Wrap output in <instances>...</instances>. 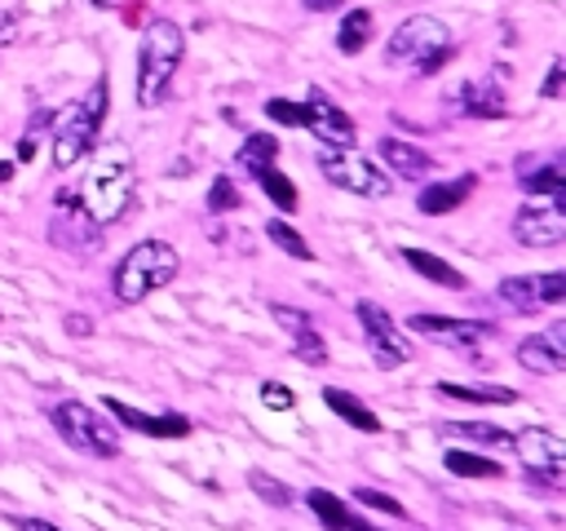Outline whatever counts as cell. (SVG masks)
I'll list each match as a JSON object with an SVG mask.
<instances>
[{
  "label": "cell",
  "instance_id": "7a4b0ae2",
  "mask_svg": "<svg viewBox=\"0 0 566 531\" xmlns=\"http://www.w3.org/2000/svg\"><path fill=\"white\" fill-rule=\"evenodd\" d=\"M181 58H186V31L172 18H150L137 44V88H133L142 111H155L168 97Z\"/></svg>",
  "mask_w": 566,
  "mask_h": 531
},
{
  "label": "cell",
  "instance_id": "44dd1931",
  "mask_svg": "<svg viewBox=\"0 0 566 531\" xmlns=\"http://www.w3.org/2000/svg\"><path fill=\"white\" fill-rule=\"evenodd\" d=\"M376 150H380V159L389 164V173H394V177H424V173H429V164H433L420 146L402 142V137H380V142H376Z\"/></svg>",
  "mask_w": 566,
  "mask_h": 531
},
{
  "label": "cell",
  "instance_id": "3957f363",
  "mask_svg": "<svg viewBox=\"0 0 566 531\" xmlns=\"http://www.w3.org/2000/svg\"><path fill=\"white\" fill-rule=\"evenodd\" d=\"M181 261H177V248L168 239H142L133 243L119 261H115V274H111V292L119 305H137L146 301L150 292L168 288L177 279Z\"/></svg>",
  "mask_w": 566,
  "mask_h": 531
},
{
  "label": "cell",
  "instance_id": "836d02e7",
  "mask_svg": "<svg viewBox=\"0 0 566 531\" xmlns=\"http://www.w3.org/2000/svg\"><path fill=\"white\" fill-rule=\"evenodd\" d=\"M265 115L283 128H301V102H287V97H270L265 102Z\"/></svg>",
  "mask_w": 566,
  "mask_h": 531
},
{
  "label": "cell",
  "instance_id": "b9f144b4",
  "mask_svg": "<svg viewBox=\"0 0 566 531\" xmlns=\"http://www.w3.org/2000/svg\"><path fill=\"white\" fill-rule=\"evenodd\" d=\"M9 177H13V164H9V159H0V186H4Z\"/></svg>",
  "mask_w": 566,
  "mask_h": 531
},
{
  "label": "cell",
  "instance_id": "30bf717a",
  "mask_svg": "<svg viewBox=\"0 0 566 531\" xmlns=\"http://www.w3.org/2000/svg\"><path fill=\"white\" fill-rule=\"evenodd\" d=\"M354 314H358V323H363V336H367V350H371L376 367L394 372V367H407V363H411V341L398 332V323H394L376 301H358Z\"/></svg>",
  "mask_w": 566,
  "mask_h": 531
},
{
  "label": "cell",
  "instance_id": "ffe728a7",
  "mask_svg": "<svg viewBox=\"0 0 566 531\" xmlns=\"http://www.w3.org/2000/svg\"><path fill=\"white\" fill-rule=\"evenodd\" d=\"M305 504H310V513H314V518H318L327 531H376L371 522L354 518V509H349L340 496H332V491H323V487L305 491Z\"/></svg>",
  "mask_w": 566,
  "mask_h": 531
},
{
  "label": "cell",
  "instance_id": "e575fe53",
  "mask_svg": "<svg viewBox=\"0 0 566 531\" xmlns=\"http://www.w3.org/2000/svg\"><path fill=\"white\" fill-rule=\"evenodd\" d=\"M261 403H265L270 412H287V407H296V394H292L283 381H265V385H261Z\"/></svg>",
  "mask_w": 566,
  "mask_h": 531
},
{
  "label": "cell",
  "instance_id": "ab89813d",
  "mask_svg": "<svg viewBox=\"0 0 566 531\" xmlns=\"http://www.w3.org/2000/svg\"><path fill=\"white\" fill-rule=\"evenodd\" d=\"M301 4H305L310 13H327V9H336L340 0H301Z\"/></svg>",
  "mask_w": 566,
  "mask_h": 531
},
{
  "label": "cell",
  "instance_id": "f546056e",
  "mask_svg": "<svg viewBox=\"0 0 566 531\" xmlns=\"http://www.w3.org/2000/svg\"><path fill=\"white\" fill-rule=\"evenodd\" d=\"M265 235H270V243L283 248L287 257H296V261H314V248H310V243L301 239V230H292L283 217H270V221H265Z\"/></svg>",
  "mask_w": 566,
  "mask_h": 531
},
{
  "label": "cell",
  "instance_id": "484cf974",
  "mask_svg": "<svg viewBox=\"0 0 566 531\" xmlns=\"http://www.w3.org/2000/svg\"><path fill=\"white\" fill-rule=\"evenodd\" d=\"M371 13L367 9H349L345 18H340V27H336V49L340 53H363L367 44H371Z\"/></svg>",
  "mask_w": 566,
  "mask_h": 531
},
{
  "label": "cell",
  "instance_id": "9c48e42d",
  "mask_svg": "<svg viewBox=\"0 0 566 531\" xmlns=\"http://www.w3.org/2000/svg\"><path fill=\"white\" fill-rule=\"evenodd\" d=\"M407 332L424 336V341H438V345H451L469 358H478L482 341L495 336V323H482V319H455V314H411L407 319Z\"/></svg>",
  "mask_w": 566,
  "mask_h": 531
},
{
  "label": "cell",
  "instance_id": "7402d4cb",
  "mask_svg": "<svg viewBox=\"0 0 566 531\" xmlns=\"http://www.w3.org/2000/svg\"><path fill=\"white\" fill-rule=\"evenodd\" d=\"M402 261L420 274V279H429V283H438V288H451V292H460L469 279L451 266V261H442V257H433V252H424V248H402Z\"/></svg>",
  "mask_w": 566,
  "mask_h": 531
},
{
  "label": "cell",
  "instance_id": "8992f818",
  "mask_svg": "<svg viewBox=\"0 0 566 531\" xmlns=\"http://www.w3.org/2000/svg\"><path fill=\"white\" fill-rule=\"evenodd\" d=\"M318 168L336 190H349V195H363V199H385L394 190L389 173L354 146H318Z\"/></svg>",
  "mask_w": 566,
  "mask_h": 531
},
{
  "label": "cell",
  "instance_id": "2e32d148",
  "mask_svg": "<svg viewBox=\"0 0 566 531\" xmlns=\"http://www.w3.org/2000/svg\"><path fill=\"white\" fill-rule=\"evenodd\" d=\"M473 186H478V177H473V173L429 181V186L416 195V208H420L424 217H447V212H455V208H460V204L473 195Z\"/></svg>",
  "mask_w": 566,
  "mask_h": 531
},
{
  "label": "cell",
  "instance_id": "e0dca14e",
  "mask_svg": "<svg viewBox=\"0 0 566 531\" xmlns=\"http://www.w3.org/2000/svg\"><path fill=\"white\" fill-rule=\"evenodd\" d=\"M106 412L119 425H128V429H137L146 438H186L190 434V420L186 416H150V412H137V407H128L119 398H106Z\"/></svg>",
  "mask_w": 566,
  "mask_h": 531
},
{
  "label": "cell",
  "instance_id": "603a6c76",
  "mask_svg": "<svg viewBox=\"0 0 566 531\" xmlns=\"http://www.w3.org/2000/svg\"><path fill=\"white\" fill-rule=\"evenodd\" d=\"M442 398H455V403H486V407H509L517 403V389L509 385H460V381H438L433 385Z\"/></svg>",
  "mask_w": 566,
  "mask_h": 531
},
{
  "label": "cell",
  "instance_id": "f35d334b",
  "mask_svg": "<svg viewBox=\"0 0 566 531\" xmlns=\"http://www.w3.org/2000/svg\"><path fill=\"white\" fill-rule=\"evenodd\" d=\"M13 531H62V527H53L44 518H13Z\"/></svg>",
  "mask_w": 566,
  "mask_h": 531
},
{
  "label": "cell",
  "instance_id": "d4e9b609",
  "mask_svg": "<svg viewBox=\"0 0 566 531\" xmlns=\"http://www.w3.org/2000/svg\"><path fill=\"white\" fill-rule=\"evenodd\" d=\"M442 465H447V473H455V478H500V473H504L500 460H486V456L464 451V447H447V451H442Z\"/></svg>",
  "mask_w": 566,
  "mask_h": 531
},
{
  "label": "cell",
  "instance_id": "cb8c5ba5",
  "mask_svg": "<svg viewBox=\"0 0 566 531\" xmlns=\"http://www.w3.org/2000/svg\"><path fill=\"white\" fill-rule=\"evenodd\" d=\"M323 403L340 416V420H349L354 429H363V434H380V416L367 407V403H358L354 394H345V389H336V385H327L323 389Z\"/></svg>",
  "mask_w": 566,
  "mask_h": 531
},
{
  "label": "cell",
  "instance_id": "1f68e13d",
  "mask_svg": "<svg viewBox=\"0 0 566 531\" xmlns=\"http://www.w3.org/2000/svg\"><path fill=\"white\" fill-rule=\"evenodd\" d=\"M243 204V195L234 190L230 177H212V190H208V212H234Z\"/></svg>",
  "mask_w": 566,
  "mask_h": 531
},
{
  "label": "cell",
  "instance_id": "8fae6325",
  "mask_svg": "<svg viewBox=\"0 0 566 531\" xmlns=\"http://www.w3.org/2000/svg\"><path fill=\"white\" fill-rule=\"evenodd\" d=\"M495 296L517 310V314H539L544 305H557L566 296V270H548V274H509Z\"/></svg>",
  "mask_w": 566,
  "mask_h": 531
},
{
  "label": "cell",
  "instance_id": "4fadbf2b",
  "mask_svg": "<svg viewBox=\"0 0 566 531\" xmlns=\"http://www.w3.org/2000/svg\"><path fill=\"white\" fill-rule=\"evenodd\" d=\"M301 128L314 133L323 146H354V115H345L318 88H310V97L301 102Z\"/></svg>",
  "mask_w": 566,
  "mask_h": 531
},
{
  "label": "cell",
  "instance_id": "52a82bcc",
  "mask_svg": "<svg viewBox=\"0 0 566 531\" xmlns=\"http://www.w3.org/2000/svg\"><path fill=\"white\" fill-rule=\"evenodd\" d=\"M509 447L517 451L526 478H535V482H544L553 491L566 482V442H562V434H553L544 425H526L522 434L509 438Z\"/></svg>",
  "mask_w": 566,
  "mask_h": 531
},
{
  "label": "cell",
  "instance_id": "74e56055",
  "mask_svg": "<svg viewBox=\"0 0 566 531\" xmlns=\"http://www.w3.org/2000/svg\"><path fill=\"white\" fill-rule=\"evenodd\" d=\"M451 58H455V44H447V49H438V53H429V58H424V62H420L416 71H420V75H433V71H438V66H447Z\"/></svg>",
  "mask_w": 566,
  "mask_h": 531
},
{
  "label": "cell",
  "instance_id": "9a60e30c",
  "mask_svg": "<svg viewBox=\"0 0 566 531\" xmlns=\"http://www.w3.org/2000/svg\"><path fill=\"white\" fill-rule=\"evenodd\" d=\"M270 310H274L279 327H287V332H292V350H296V358H301V363H310V367L327 363V345H323V336H318V327L310 323V314H305V310L283 305V301H274Z\"/></svg>",
  "mask_w": 566,
  "mask_h": 531
},
{
  "label": "cell",
  "instance_id": "5bb4252c",
  "mask_svg": "<svg viewBox=\"0 0 566 531\" xmlns=\"http://www.w3.org/2000/svg\"><path fill=\"white\" fill-rule=\"evenodd\" d=\"M517 363L535 376H557L566 372V323L553 319L548 332H531L517 341Z\"/></svg>",
  "mask_w": 566,
  "mask_h": 531
},
{
  "label": "cell",
  "instance_id": "ac0fdd59",
  "mask_svg": "<svg viewBox=\"0 0 566 531\" xmlns=\"http://www.w3.org/2000/svg\"><path fill=\"white\" fill-rule=\"evenodd\" d=\"M455 97H460V111L473 115V119H500V115H509V102H504V88L495 84V75L464 80Z\"/></svg>",
  "mask_w": 566,
  "mask_h": 531
},
{
  "label": "cell",
  "instance_id": "d590c367",
  "mask_svg": "<svg viewBox=\"0 0 566 531\" xmlns=\"http://www.w3.org/2000/svg\"><path fill=\"white\" fill-rule=\"evenodd\" d=\"M22 35V9H0V44H13Z\"/></svg>",
  "mask_w": 566,
  "mask_h": 531
},
{
  "label": "cell",
  "instance_id": "5b68a950",
  "mask_svg": "<svg viewBox=\"0 0 566 531\" xmlns=\"http://www.w3.org/2000/svg\"><path fill=\"white\" fill-rule=\"evenodd\" d=\"M49 420L57 429V438L71 447V451H84V456H97V460H115L124 451L119 442V425H111L102 412H93L88 403L80 398H62L49 407Z\"/></svg>",
  "mask_w": 566,
  "mask_h": 531
},
{
  "label": "cell",
  "instance_id": "4dcf8cb0",
  "mask_svg": "<svg viewBox=\"0 0 566 531\" xmlns=\"http://www.w3.org/2000/svg\"><path fill=\"white\" fill-rule=\"evenodd\" d=\"M248 487H252L265 504H292V500H296V496H292V487H287V482H279V478H270L265 469H252V473H248Z\"/></svg>",
  "mask_w": 566,
  "mask_h": 531
},
{
  "label": "cell",
  "instance_id": "d6986e66",
  "mask_svg": "<svg viewBox=\"0 0 566 531\" xmlns=\"http://www.w3.org/2000/svg\"><path fill=\"white\" fill-rule=\"evenodd\" d=\"M517 186L535 199V195H548V199H566V168H562V155H553L548 164H535V159H517Z\"/></svg>",
  "mask_w": 566,
  "mask_h": 531
},
{
  "label": "cell",
  "instance_id": "60d3db41",
  "mask_svg": "<svg viewBox=\"0 0 566 531\" xmlns=\"http://www.w3.org/2000/svg\"><path fill=\"white\" fill-rule=\"evenodd\" d=\"M31 150H35V137H31V133H27V137H22V142H18V159H31Z\"/></svg>",
  "mask_w": 566,
  "mask_h": 531
},
{
  "label": "cell",
  "instance_id": "6da1fadb",
  "mask_svg": "<svg viewBox=\"0 0 566 531\" xmlns=\"http://www.w3.org/2000/svg\"><path fill=\"white\" fill-rule=\"evenodd\" d=\"M137 195V168H133V150L115 137L106 142H93V155H88V168L75 186V204L84 208V217L102 230V226H115L128 204Z\"/></svg>",
  "mask_w": 566,
  "mask_h": 531
},
{
  "label": "cell",
  "instance_id": "f1b7e54d",
  "mask_svg": "<svg viewBox=\"0 0 566 531\" xmlns=\"http://www.w3.org/2000/svg\"><path fill=\"white\" fill-rule=\"evenodd\" d=\"M252 177H256V186L270 195V204H274V208H283V212H292V208H296V186H292L274 164H265V168H261V173H252Z\"/></svg>",
  "mask_w": 566,
  "mask_h": 531
},
{
  "label": "cell",
  "instance_id": "d6a6232c",
  "mask_svg": "<svg viewBox=\"0 0 566 531\" xmlns=\"http://www.w3.org/2000/svg\"><path fill=\"white\" fill-rule=\"evenodd\" d=\"M354 504H367V509H380V513H394V518H402V504H398L394 496L376 491V487H354Z\"/></svg>",
  "mask_w": 566,
  "mask_h": 531
},
{
  "label": "cell",
  "instance_id": "ba28073f",
  "mask_svg": "<svg viewBox=\"0 0 566 531\" xmlns=\"http://www.w3.org/2000/svg\"><path fill=\"white\" fill-rule=\"evenodd\" d=\"M447 44H451L447 22H438L433 13H411L394 27V35L385 44V62L389 66H420L429 53H438Z\"/></svg>",
  "mask_w": 566,
  "mask_h": 531
},
{
  "label": "cell",
  "instance_id": "4316f807",
  "mask_svg": "<svg viewBox=\"0 0 566 531\" xmlns=\"http://www.w3.org/2000/svg\"><path fill=\"white\" fill-rule=\"evenodd\" d=\"M447 438H460V442H482V447H509V429L500 425H486V420H447L442 425Z\"/></svg>",
  "mask_w": 566,
  "mask_h": 531
},
{
  "label": "cell",
  "instance_id": "277c9868",
  "mask_svg": "<svg viewBox=\"0 0 566 531\" xmlns=\"http://www.w3.org/2000/svg\"><path fill=\"white\" fill-rule=\"evenodd\" d=\"M106 106H111V84L106 75H97L84 97H75L66 111L53 115V168H71L93 150Z\"/></svg>",
  "mask_w": 566,
  "mask_h": 531
},
{
  "label": "cell",
  "instance_id": "8d00e7d4",
  "mask_svg": "<svg viewBox=\"0 0 566 531\" xmlns=\"http://www.w3.org/2000/svg\"><path fill=\"white\" fill-rule=\"evenodd\" d=\"M562 75H566V66H562V58H553V62H548V75H544V84H539V97H557V93H562Z\"/></svg>",
  "mask_w": 566,
  "mask_h": 531
},
{
  "label": "cell",
  "instance_id": "83f0119b",
  "mask_svg": "<svg viewBox=\"0 0 566 531\" xmlns=\"http://www.w3.org/2000/svg\"><path fill=\"white\" fill-rule=\"evenodd\" d=\"M234 159H239L248 173H261L265 164H274V159H279V142H274L270 133H248V137H243V146L234 150Z\"/></svg>",
  "mask_w": 566,
  "mask_h": 531
},
{
  "label": "cell",
  "instance_id": "7c38bea8",
  "mask_svg": "<svg viewBox=\"0 0 566 531\" xmlns=\"http://www.w3.org/2000/svg\"><path fill=\"white\" fill-rule=\"evenodd\" d=\"M513 239L522 248H557L566 239V199L522 204L513 212Z\"/></svg>",
  "mask_w": 566,
  "mask_h": 531
}]
</instances>
